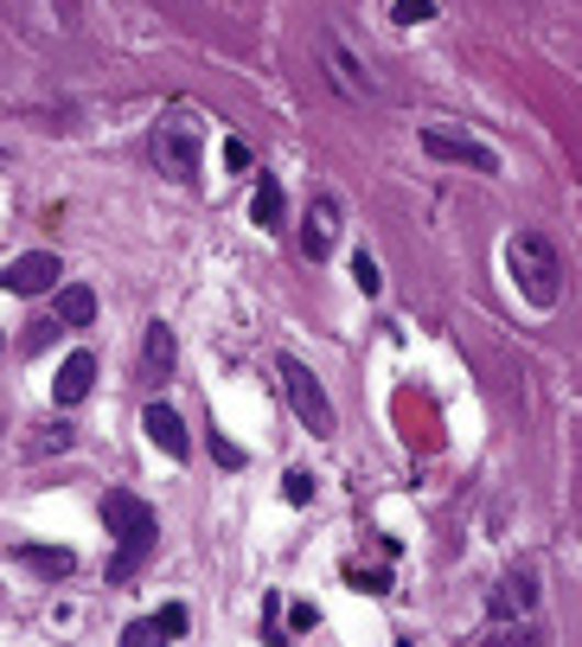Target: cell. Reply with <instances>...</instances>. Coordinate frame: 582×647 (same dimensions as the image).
I'll return each instance as SVG.
<instances>
[{"label": "cell", "instance_id": "cell-16", "mask_svg": "<svg viewBox=\"0 0 582 647\" xmlns=\"http://www.w3.org/2000/svg\"><path fill=\"white\" fill-rule=\"evenodd\" d=\"M473 647H545V635H538V622H493Z\"/></svg>", "mask_w": 582, "mask_h": 647}, {"label": "cell", "instance_id": "cell-21", "mask_svg": "<svg viewBox=\"0 0 582 647\" xmlns=\"http://www.w3.org/2000/svg\"><path fill=\"white\" fill-rule=\"evenodd\" d=\"M282 494H289L294 506H307V500H314V475H307V468H294V475H289V488H282Z\"/></svg>", "mask_w": 582, "mask_h": 647}, {"label": "cell", "instance_id": "cell-11", "mask_svg": "<svg viewBox=\"0 0 582 647\" xmlns=\"http://www.w3.org/2000/svg\"><path fill=\"white\" fill-rule=\"evenodd\" d=\"M186 635V603H167L160 615H142V622H128L122 628V647H167Z\"/></svg>", "mask_w": 582, "mask_h": 647}, {"label": "cell", "instance_id": "cell-19", "mask_svg": "<svg viewBox=\"0 0 582 647\" xmlns=\"http://www.w3.org/2000/svg\"><path fill=\"white\" fill-rule=\"evenodd\" d=\"M352 282H359L365 295H378V289H384V276H378V257H371V250H352Z\"/></svg>", "mask_w": 582, "mask_h": 647}, {"label": "cell", "instance_id": "cell-17", "mask_svg": "<svg viewBox=\"0 0 582 647\" xmlns=\"http://www.w3.org/2000/svg\"><path fill=\"white\" fill-rule=\"evenodd\" d=\"M174 359H180V346H174V327H160V321H154V327H147V366H154V372L167 379V372H174Z\"/></svg>", "mask_w": 582, "mask_h": 647}, {"label": "cell", "instance_id": "cell-12", "mask_svg": "<svg viewBox=\"0 0 582 647\" xmlns=\"http://www.w3.org/2000/svg\"><path fill=\"white\" fill-rule=\"evenodd\" d=\"M142 423H147V443H154V449H167V461H186V456H192V436H186V423H180V411H174V404H147Z\"/></svg>", "mask_w": 582, "mask_h": 647}, {"label": "cell", "instance_id": "cell-8", "mask_svg": "<svg viewBox=\"0 0 582 647\" xmlns=\"http://www.w3.org/2000/svg\"><path fill=\"white\" fill-rule=\"evenodd\" d=\"M339 231H346L339 199H333V192H314L307 212H301V257H307V264H327L333 244H339Z\"/></svg>", "mask_w": 582, "mask_h": 647}, {"label": "cell", "instance_id": "cell-15", "mask_svg": "<svg viewBox=\"0 0 582 647\" xmlns=\"http://www.w3.org/2000/svg\"><path fill=\"white\" fill-rule=\"evenodd\" d=\"M282 212H289V205H282V180H276V174H262V180H256V199H250V219L262 231H276V225H282Z\"/></svg>", "mask_w": 582, "mask_h": 647}, {"label": "cell", "instance_id": "cell-18", "mask_svg": "<svg viewBox=\"0 0 582 647\" xmlns=\"http://www.w3.org/2000/svg\"><path fill=\"white\" fill-rule=\"evenodd\" d=\"M391 20L398 26H429L436 20V0H391Z\"/></svg>", "mask_w": 582, "mask_h": 647}, {"label": "cell", "instance_id": "cell-4", "mask_svg": "<svg viewBox=\"0 0 582 647\" xmlns=\"http://www.w3.org/2000/svg\"><path fill=\"white\" fill-rule=\"evenodd\" d=\"M321 71H327L333 97H346V103H378V97H384V83H378V71H371V58L352 52L339 26L321 33Z\"/></svg>", "mask_w": 582, "mask_h": 647}, {"label": "cell", "instance_id": "cell-7", "mask_svg": "<svg viewBox=\"0 0 582 647\" xmlns=\"http://www.w3.org/2000/svg\"><path fill=\"white\" fill-rule=\"evenodd\" d=\"M423 154L448 160V167H473V174H500V154L468 129H448V122H423Z\"/></svg>", "mask_w": 582, "mask_h": 647}, {"label": "cell", "instance_id": "cell-14", "mask_svg": "<svg viewBox=\"0 0 582 647\" xmlns=\"http://www.w3.org/2000/svg\"><path fill=\"white\" fill-rule=\"evenodd\" d=\"M58 321H65V327H90V321H97V289H90V282H65V289H58Z\"/></svg>", "mask_w": 582, "mask_h": 647}, {"label": "cell", "instance_id": "cell-25", "mask_svg": "<svg viewBox=\"0 0 582 647\" xmlns=\"http://www.w3.org/2000/svg\"><path fill=\"white\" fill-rule=\"evenodd\" d=\"M0 160H7V148H0Z\"/></svg>", "mask_w": 582, "mask_h": 647}, {"label": "cell", "instance_id": "cell-13", "mask_svg": "<svg viewBox=\"0 0 582 647\" xmlns=\"http://www.w3.org/2000/svg\"><path fill=\"white\" fill-rule=\"evenodd\" d=\"M90 384H97V359H90V353H71V359L58 366V379H52V398H58V404H83Z\"/></svg>", "mask_w": 582, "mask_h": 647}, {"label": "cell", "instance_id": "cell-9", "mask_svg": "<svg viewBox=\"0 0 582 647\" xmlns=\"http://www.w3.org/2000/svg\"><path fill=\"white\" fill-rule=\"evenodd\" d=\"M58 276H65V269H58L52 250H26V257H13V264L0 269V289H7V295H45Z\"/></svg>", "mask_w": 582, "mask_h": 647}, {"label": "cell", "instance_id": "cell-10", "mask_svg": "<svg viewBox=\"0 0 582 647\" xmlns=\"http://www.w3.org/2000/svg\"><path fill=\"white\" fill-rule=\"evenodd\" d=\"M538 615V571H506L493 583V622H531Z\"/></svg>", "mask_w": 582, "mask_h": 647}, {"label": "cell", "instance_id": "cell-2", "mask_svg": "<svg viewBox=\"0 0 582 647\" xmlns=\"http://www.w3.org/2000/svg\"><path fill=\"white\" fill-rule=\"evenodd\" d=\"M506 269L518 282V295L531 308H557L563 302V257L545 231H512L506 237Z\"/></svg>", "mask_w": 582, "mask_h": 647}, {"label": "cell", "instance_id": "cell-24", "mask_svg": "<svg viewBox=\"0 0 582 647\" xmlns=\"http://www.w3.org/2000/svg\"><path fill=\"white\" fill-rule=\"evenodd\" d=\"M38 449H71V430H65V423H58V430H45V436H38Z\"/></svg>", "mask_w": 582, "mask_h": 647}, {"label": "cell", "instance_id": "cell-3", "mask_svg": "<svg viewBox=\"0 0 582 647\" xmlns=\"http://www.w3.org/2000/svg\"><path fill=\"white\" fill-rule=\"evenodd\" d=\"M103 520H110V533H115L110 577L142 571V558L154 551V538H160V526H154V513H147V500H135V494H110V500H103Z\"/></svg>", "mask_w": 582, "mask_h": 647}, {"label": "cell", "instance_id": "cell-6", "mask_svg": "<svg viewBox=\"0 0 582 647\" xmlns=\"http://www.w3.org/2000/svg\"><path fill=\"white\" fill-rule=\"evenodd\" d=\"M276 372H282V391H289L294 417L307 423L314 436H333V430H339V417H333V398H327V384L314 379V372H307V366H301L294 353H282V359H276Z\"/></svg>", "mask_w": 582, "mask_h": 647}, {"label": "cell", "instance_id": "cell-22", "mask_svg": "<svg viewBox=\"0 0 582 647\" xmlns=\"http://www.w3.org/2000/svg\"><path fill=\"white\" fill-rule=\"evenodd\" d=\"M352 590H371V596H384V590H391V577H384V571H352Z\"/></svg>", "mask_w": 582, "mask_h": 647}, {"label": "cell", "instance_id": "cell-23", "mask_svg": "<svg viewBox=\"0 0 582 647\" xmlns=\"http://www.w3.org/2000/svg\"><path fill=\"white\" fill-rule=\"evenodd\" d=\"M224 167H237V174H244V167H250V148H244V142H224Z\"/></svg>", "mask_w": 582, "mask_h": 647}, {"label": "cell", "instance_id": "cell-20", "mask_svg": "<svg viewBox=\"0 0 582 647\" xmlns=\"http://www.w3.org/2000/svg\"><path fill=\"white\" fill-rule=\"evenodd\" d=\"M26 565H38L52 577H71V551H26Z\"/></svg>", "mask_w": 582, "mask_h": 647}, {"label": "cell", "instance_id": "cell-1", "mask_svg": "<svg viewBox=\"0 0 582 647\" xmlns=\"http://www.w3.org/2000/svg\"><path fill=\"white\" fill-rule=\"evenodd\" d=\"M147 154H154V167H160L167 180L199 187V160H205V115L192 110V103H167V110L154 115V129H147Z\"/></svg>", "mask_w": 582, "mask_h": 647}, {"label": "cell", "instance_id": "cell-5", "mask_svg": "<svg viewBox=\"0 0 582 647\" xmlns=\"http://www.w3.org/2000/svg\"><path fill=\"white\" fill-rule=\"evenodd\" d=\"M0 13L13 20V33L33 38V45H58L77 33L83 20V0H0Z\"/></svg>", "mask_w": 582, "mask_h": 647}]
</instances>
